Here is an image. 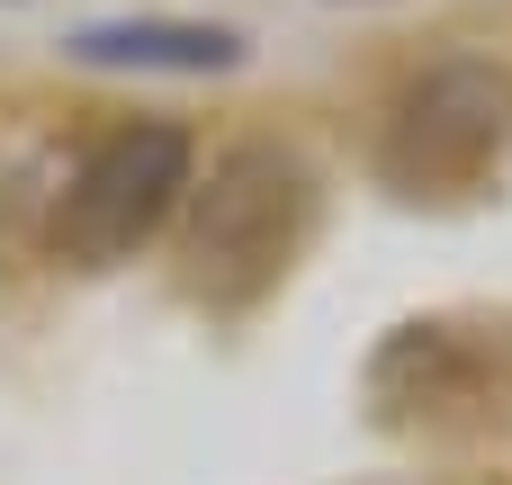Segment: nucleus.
Returning <instances> with one entry per match:
<instances>
[{"instance_id": "f257e3e1", "label": "nucleus", "mask_w": 512, "mask_h": 485, "mask_svg": "<svg viewBox=\"0 0 512 485\" xmlns=\"http://www.w3.org/2000/svg\"><path fill=\"white\" fill-rule=\"evenodd\" d=\"M315 234V171L288 144H243L207 171L189 234H180V288L207 306H252L270 297Z\"/></svg>"}, {"instance_id": "f03ea898", "label": "nucleus", "mask_w": 512, "mask_h": 485, "mask_svg": "<svg viewBox=\"0 0 512 485\" xmlns=\"http://www.w3.org/2000/svg\"><path fill=\"white\" fill-rule=\"evenodd\" d=\"M189 171H198V153L180 126H162V117L108 126L54 198V252L81 270H117L126 252H144L171 225V207L189 198Z\"/></svg>"}, {"instance_id": "7ed1b4c3", "label": "nucleus", "mask_w": 512, "mask_h": 485, "mask_svg": "<svg viewBox=\"0 0 512 485\" xmlns=\"http://www.w3.org/2000/svg\"><path fill=\"white\" fill-rule=\"evenodd\" d=\"M504 144H512V72H495V63H441V72H423L396 99L378 171L405 198H459V189H477L504 162Z\"/></svg>"}, {"instance_id": "20e7f679", "label": "nucleus", "mask_w": 512, "mask_h": 485, "mask_svg": "<svg viewBox=\"0 0 512 485\" xmlns=\"http://www.w3.org/2000/svg\"><path fill=\"white\" fill-rule=\"evenodd\" d=\"M81 63H144V72H225L243 54L234 27H171V18H126V27H81Z\"/></svg>"}]
</instances>
